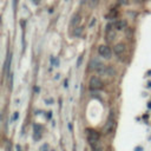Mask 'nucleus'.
I'll return each instance as SVG.
<instances>
[{
  "label": "nucleus",
  "instance_id": "nucleus-6",
  "mask_svg": "<svg viewBox=\"0 0 151 151\" xmlns=\"http://www.w3.org/2000/svg\"><path fill=\"white\" fill-rule=\"evenodd\" d=\"M126 27V21L125 20H118V21L114 22V28L117 30V31H122L124 28Z\"/></svg>",
  "mask_w": 151,
  "mask_h": 151
},
{
  "label": "nucleus",
  "instance_id": "nucleus-8",
  "mask_svg": "<svg viewBox=\"0 0 151 151\" xmlns=\"http://www.w3.org/2000/svg\"><path fill=\"white\" fill-rule=\"evenodd\" d=\"M114 37H116V33H114L113 28L112 30H110V31H106L105 32V38H106V41H112V40L114 39Z\"/></svg>",
  "mask_w": 151,
  "mask_h": 151
},
{
  "label": "nucleus",
  "instance_id": "nucleus-13",
  "mask_svg": "<svg viewBox=\"0 0 151 151\" xmlns=\"http://www.w3.org/2000/svg\"><path fill=\"white\" fill-rule=\"evenodd\" d=\"M96 22H97V19H96V18H92V20H91V22H90V25H89L90 28H92L93 26L96 25Z\"/></svg>",
  "mask_w": 151,
  "mask_h": 151
},
{
  "label": "nucleus",
  "instance_id": "nucleus-21",
  "mask_svg": "<svg viewBox=\"0 0 151 151\" xmlns=\"http://www.w3.org/2000/svg\"><path fill=\"white\" fill-rule=\"evenodd\" d=\"M40 1H41V0H32V3H33L34 5H39Z\"/></svg>",
  "mask_w": 151,
  "mask_h": 151
},
{
  "label": "nucleus",
  "instance_id": "nucleus-14",
  "mask_svg": "<svg viewBox=\"0 0 151 151\" xmlns=\"http://www.w3.org/2000/svg\"><path fill=\"white\" fill-rule=\"evenodd\" d=\"M118 3H119L120 5H127V4L130 3V0H118Z\"/></svg>",
  "mask_w": 151,
  "mask_h": 151
},
{
  "label": "nucleus",
  "instance_id": "nucleus-28",
  "mask_svg": "<svg viewBox=\"0 0 151 151\" xmlns=\"http://www.w3.org/2000/svg\"><path fill=\"white\" fill-rule=\"evenodd\" d=\"M148 86H149V87H151V82H150V83H149V85H148Z\"/></svg>",
  "mask_w": 151,
  "mask_h": 151
},
{
  "label": "nucleus",
  "instance_id": "nucleus-2",
  "mask_svg": "<svg viewBox=\"0 0 151 151\" xmlns=\"http://www.w3.org/2000/svg\"><path fill=\"white\" fill-rule=\"evenodd\" d=\"M114 125H116V123H114V112L111 111L108 120H106V124H105V126H104V133L105 135H110V133H112V131H113V129H114Z\"/></svg>",
  "mask_w": 151,
  "mask_h": 151
},
{
  "label": "nucleus",
  "instance_id": "nucleus-1",
  "mask_svg": "<svg viewBox=\"0 0 151 151\" xmlns=\"http://www.w3.org/2000/svg\"><path fill=\"white\" fill-rule=\"evenodd\" d=\"M87 133V141L89 144L92 149V151H103V146L100 143V135H99L96 130L92 129H87L86 130Z\"/></svg>",
  "mask_w": 151,
  "mask_h": 151
},
{
  "label": "nucleus",
  "instance_id": "nucleus-7",
  "mask_svg": "<svg viewBox=\"0 0 151 151\" xmlns=\"http://www.w3.org/2000/svg\"><path fill=\"white\" fill-rule=\"evenodd\" d=\"M100 65H102V63L99 62L98 59H97V58H93L92 60L90 62V68H91V70H95V71H96V70H97V68H98Z\"/></svg>",
  "mask_w": 151,
  "mask_h": 151
},
{
  "label": "nucleus",
  "instance_id": "nucleus-9",
  "mask_svg": "<svg viewBox=\"0 0 151 151\" xmlns=\"http://www.w3.org/2000/svg\"><path fill=\"white\" fill-rule=\"evenodd\" d=\"M80 16L79 14H74L73 17H72V20H71V25L73 26V27H77L78 25L80 24Z\"/></svg>",
  "mask_w": 151,
  "mask_h": 151
},
{
  "label": "nucleus",
  "instance_id": "nucleus-24",
  "mask_svg": "<svg viewBox=\"0 0 151 151\" xmlns=\"http://www.w3.org/2000/svg\"><path fill=\"white\" fill-rule=\"evenodd\" d=\"M34 92H39V87H37V86L34 87Z\"/></svg>",
  "mask_w": 151,
  "mask_h": 151
},
{
  "label": "nucleus",
  "instance_id": "nucleus-27",
  "mask_svg": "<svg viewBox=\"0 0 151 151\" xmlns=\"http://www.w3.org/2000/svg\"><path fill=\"white\" fill-rule=\"evenodd\" d=\"M148 108H149V109L151 108V102H150V103H149V104H148Z\"/></svg>",
  "mask_w": 151,
  "mask_h": 151
},
{
  "label": "nucleus",
  "instance_id": "nucleus-12",
  "mask_svg": "<svg viewBox=\"0 0 151 151\" xmlns=\"http://www.w3.org/2000/svg\"><path fill=\"white\" fill-rule=\"evenodd\" d=\"M49 149H50L49 144H47V143H45V144H43V146H41V149H40V150H41V151H47Z\"/></svg>",
  "mask_w": 151,
  "mask_h": 151
},
{
  "label": "nucleus",
  "instance_id": "nucleus-11",
  "mask_svg": "<svg viewBox=\"0 0 151 151\" xmlns=\"http://www.w3.org/2000/svg\"><path fill=\"white\" fill-rule=\"evenodd\" d=\"M83 30H84L83 26H77V27L74 28V32H73L74 37H80L82 33H83Z\"/></svg>",
  "mask_w": 151,
  "mask_h": 151
},
{
  "label": "nucleus",
  "instance_id": "nucleus-4",
  "mask_svg": "<svg viewBox=\"0 0 151 151\" xmlns=\"http://www.w3.org/2000/svg\"><path fill=\"white\" fill-rule=\"evenodd\" d=\"M98 53H99V56L103 57L104 59H110L112 56L111 49L109 46H106V45H100L98 47Z\"/></svg>",
  "mask_w": 151,
  "mask_h": 151
},
{
  "label": "nucleus",
  "instance_id": "nucleus-3",
  "mask_svg": "<svg viewBox=\"0 0 151 151\" xmlns=\"http://www.w3.org/2000/svg\"><path fill=\"white\" fill-rule=\"evenodd\" d=\"M89 86L90 89L92 90H100L103 86H104V83H103V80L100 79V78L98 77V76H93V77H91V79H90V83H89Z\"/></svg>",
  "mask_w": 151,
  "mask_h": 151
},
{
  "label": "nucleus",
  "instance_id": "nucleus-20",
  "mask_svg": "<svg viewBox=\"0 0 151 151\" xmlns=\"http://www.w3.org/2000/svg\"><path fill=\"white\" fill-rule=\"evenodd\" d=\"M64 87H65V89H67V87H68V80L67 79L64 80Z\"/></svg>",
  "mask_w": 151,
  "mask_h": 151
},
{
  "label": "nucleus",
  "instance_id": "nucleus-10",
  "mask_svg": "<svg viewBox=\"0 0 151 151\" xmlns=\"http://www.w3.org/2000/svg\"><path fill=\"white\" fill-rule=\"evenodd\" d=\"M116 74V70H114L112 66H106V71H105V76L108 77H113Z\"/></svg>",
  "mask_w": 151,
  "mask_h": 151
},
{
  "label": "nucleus",
  "instance_id": "nucleus-26",
  "mask_svg": "<svg viewBox=\"0 0 151 151\" xmlns=\"http://www.w3.org/2000/svg\"><path fill=\"white\" fill-rule=\"evenodd\" d=\"M135 1H136V3H142L143 0H135Z\"/></svg>",
  "mask_w": 151,
  "mask_h": 151
},
{
  "label": "nucleus",
  "instance_id": "nucleus-22",
  "mask_svg": "<svg viewBox=\"0 0 151 151\" xmlns=\"http://www.w3.org/2000/svg\"><path fill=\"white\" fill-rule=\"evenodd\" d=\"M16 150H17V151H21V146H20V145H17V146H16Z\"/></svg>",
  "mask_w": 151,
  "mask_h": 151
},
{
  "label": "nucleus",
  "instance_id": "nucleus-17",
  "mask_svg": "<svg viewBox=\"0 0 151 151\" xmlns=\"http://www.w3.org/2000/svg\"><path fill=\"white\" fill-rule=\"evenodd\" d=\"M82 60H83V56H80L79 58H78V62H77V67H79L80 64H82Z\"/></svg>",
  "mask_w": 151,
  "mask_h": 151
},
{
  "label": "nucleus",
  "instance_id": "nucleus-25",
  "mask_svg": "<svg viewBox=\"0 0 151 151\" xmlns=\"http://www.w3.org/2000/svg\"><path fill=\"white\" fill-rule=\"evenodd\" d=\"M80 3H82V4H86V3H87V0H82Z\"/></svg>",
  "mask_w": 151,
  "mask_h": 151
},
{
  "label": "nucleus",
  "instance_id": "nucleus-16",
  "mask_svg": "<svg viewBox=\"0 0 151 151\" xmlns=\"http://www.w3.org/2000/svg\"><path fill=\"white\" fill-rule=\"evenodd\" d=\"M127 14H129V17H131V18H136V16H137V13L136 12H127Z\"/></svg>",
  "mask_w": 151,
  "mask_h": 151
},
{
  "label": "nucleus",
  "instance_id": "nucleus-5",
  "mask_svg": "<svg viewBox=\"0 0 151 151\" xmlns=\"http://www.w3.org/2000/svg\"><path fill=\"white\" fill-rule=\"evenodd\" d=\"M124 51H125V45H124L123 43H119V44H117V45H114V47H113L114 54L120 56V54H123Z\"/></svg>",
  "mask_w": 151,
  "mask_h": 151
},
{
  "label": "nucleus",
  "instance_id": "nucleus-19",
  "mask_svg": "<svg viewBox=\"0 0 151 151\" xmlns=\"http://www.w3.org/2000/svg\"><path fill=\"white\" fill-rule=\"evenodd\" d=\"M45 103H46V104H49V105H51L53 103V99L52 98H49V99H46V100H45Z\"/></svg>",
  "mask_w": 151,
  "mask_h": 151
},
{
  "label": "nucleus",
  "instance_id": "nucleus-15",
  "mask_svg": "<svg viewBox=\"0 0 151 151\" xmlns=\"http://www.w3.org/2000/svg\"><path fill=\"white\" fill-rule=\"evenodd\" d=\"M97 4H98V0H92V1H91V4H90L91 8H93V7H95L96 5H97Z\"/></svg>",
  "mask_w": 151,
  "mask_h": 151
},
{
  "label": "nucleus",
  "instance_id": "nucleus-18",
  "mask_svg": "<svg viewBox=\"0 0 151 151\" xmlns=\"http://www.w3.org/2000/svg\"><path fill=\"white\" fill-rule=\"evenodd\" d=\"M18 117H19V112H14V114H13V118H12V120H17V119H18Z\"/></svg>",
  "mask_w": 151,
  "mask_h": 151
},
{
  "label": "nucleus",
  "instance_id": "nucleus-23",
  "mask_svg": "<svg viewBox=\"0 0 151 151\" xmlns=\"http://www.w3.org/2000/svg\"><path fill=\"white\" fill-rule=\"evenodd\" d=\"M46 116H47V118H49V119H50V118L52 117V112L50 111V112H49V114H46Z\"/></svg>",
  "mask_w": 151,
  "mask_h": 151
}]
</instances>
